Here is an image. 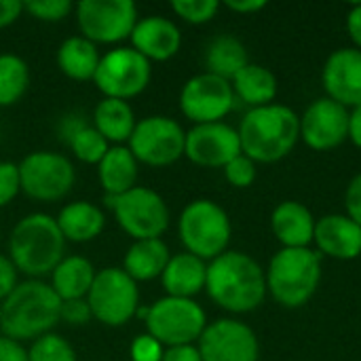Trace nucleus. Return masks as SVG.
<instances>
[{
    "instance_id": "obj_26",
    "label": "nucleus",
    "mask_w": 361,
    "mask_h": 361,
    "mask_svg": "<svg viewBox=\"0 0 361 361\" xmlns=\"http://www.w3.org/2000/svg\"><path fill=\"white\" fill-rule=\"evenodd\" d=\"M171 252L163 239H142L133 241L123 258V271L135 281H152L161 279Z\"/></svg>"
},
{
    "instance_id": "obj_7",
    "label": "nucleus",
    "mask_w": 361,
    "mask_h": 361,
    "mask_svg": "<svg viewBox=\"0 0 361 361\" xmlns=\"http://www.w3.org/2000/svg\"><path fill=\"white\" fill-rule=\"evenodd\" d=\"M144 326L146 332L165 349L197 345L203 330L207 328V315L203 307L192 298L163 296L157 302L148 305Z\"/></svg>"
},
{
    "instance_id": "obj_21",
    "label": "nucleus",
    "mask_w": 361,
    "mask_h": 361,
    "mask_svg": "<svg viewBox=\"0 0 361 361\" xmlns=\"http://www.w3.org/2000/svg\"><path fill=\"white\" fill-rule=\"evenodd\" d=\"M317 218L300 201H283L271 214V228L283 247H309Z\"/></svg>"
},
{
    "instance_id": "obj_27",
    "label": "nucleus",
    "mask_w": 361,
    "mask_h": 361,
    "mask_svg": "<svg viewBox=\"0 0 361 361\" xmlns=\"http://www.w3.org/2000/svg\"><path fill=\"white\" fill-rule=\"evenodd\" d=\"M93 127L104 135L110 146H125L137 125L135 112L129 102L104 97L93 108Z\"/></svg>"
},
{
    "instance_id": "obj_9",
    "label": "nucleus",
    "mask_w": 361,
    "mask_h": 361,
    "mask_svg": "<svg viewBox=\"0 0 361 361\" xmlns=\"http://www.w3.org/2000/svg\"><path fill=\"white\" fill-rule=\"evenodd\" d=\"M87 302L95 322L110 328H121L135 317L140 309V290L123 269L106 267L97 271L87 294Z\"/></svg>"
},
{
    "instance_id": "obj_30",
    "label": "nucleus",
    "mask_w": 361,
    "mask_h": 361,
    "mask_svg": "<svg viewBox=\"0 0 361 361\" xmlns=\"http://www.w3.org/2000/svg\"><path fill=\"white\" fill-rule=\"evenodd\" d=\"M247 63L250 57L245 44L231 34H220L212 38L205 49V72L224 80H233Z\"/></svg>"
},
{
    "instance_id": "obj_35",
    "label": "nucleus",
    "mask_w": 361,
    "mask_h": 361,
    "mask_svg": "<svg viewBox=\"0 0 361 361\" xmlns=\"http://www.w3.org/2000/svg\"><path fill=\"white\" fill-rule=\"evenodd\" d=\"M72 11H74V4L70 0H27V2H23V13H27L34 19L44 21V23L63 21Z\"/></svg>"
},
{
    "instance_id": "obj_29",
    "label": "nucleus",
    "mask_w": 361,
    "mask_h": 361,
    "mask_svg": "<svg viewBox=\"0 0 361 361\" xmlns=\"http://www.w3.org/2000/svg\"><path fill=\"white\" fill-rule=\"evenodd\" d=\"M233 91H235V99H241L243 104L252 108H262L269 104H275L277 91H279V82L277 76L260 66V63H247L233 80Z\"/></svg>"
},
{
    "instance_id": "obj_22",
    "label": "nucleus",
    "mask_w": 361,
    "mask_h": 361,
    "mask_svg": "<svg viewBox=\"0 0 361 361\" xmlns=\"http://www.w3.org/2000/svg\"><path fill=\"white\" fill-rule=\"evenodd\" d=\"M205 279H207V262L188 254H171L163 275H161V286L165 290V296H176V298H192L205 290Z\"/></svg>"
},
{
    "instance_id": "obj_47",
    "label": "nucleus",
    "mask_w": 361,
    "mask_h": 361,
    "mask_svg": "<svg viewBox=\"0 0 361 361\" xmlns=\"http://www.w3.org/2000/svg\"><path fill=\"white\" fill-rule=\"evenodd\" d=\"M267 6L264 0H228L226 2V8L228 11H235V13H241V15H252V13H258Z\"/></svg>"
},
{
    "instance_id": "obj_20",
    "label": "nucleus",
    "mask_w": 361,
    "mask_h": 361,
    "mask_svg": "<svg viewBox=\"0 0 361 361\" xmlns=\"http://www.w3.org/2000/svg\"><path fill=\"white\" fill-rule=\"evenodd\" d=\"M313 243L322 256L334 260H355L361 256V226L347 214L317 218Z\"/></svg>"
},
{
    "instance_id": "obj_6",
    "label": "nucleus",
    "mask_w": 361,
    "mask_h": 361,
    "mask_svg": "<svg viewBox=\"0 0 361 361\" xmlns=\"http://www.w3.org/2000/svg\"><path fill=\"white\" fill-rule=\"evenodd\" d=\"M233 235L231 218L224 207L212 199L190 201L178 218V237L184 252L212 262L228 250Z\"/></svg>"
},
{
    "instance_id": "obj_48",
    "label": "nucleus",
    "mask_w": 361,
    "mask_h": 361,
    "mask_svg": "<svg viewBox=\"0 0 361 361\" xmlns=\"http://www.w3.org/2000/svg\"><path fill=\"white\" fill-rule=\"evenodd\" d=\"M349 140L361 148V104L349 110Z\"/></svg>"
},
{
    "instance_id": "obj_45",
    "label": "nucleus",
    "mask_w": 361,
    "mask_h": 361,
    "mask_svg": "<svg viewBox=\"0 0 361 361\" xmlns=\"http://www.w3.org/2000/svg\"><path fill=\"white\" fill-rule=\"evenodd\" d=\"M23 13L21 0H0V27L13 25Z\"/></svg>"
},
{
    "instance_id": "obj_17",
    "label": "nucleus",
    "mask_w": 361,
    "mask_h": 361,
    "mask_svg": "<svg viewBox=\"0 0 361 361\" xmlns=\"http://www.w3.org/2000/svg\"><path fill=\"white\" fill-rule=\"evenodd\" d=\"M300 140L317 152L338 148L349 140V108L330 97L315 99L300 116Z\"/></svg>"
},
{
    "instance_id": "obj_11",
    "label": "nucleus",
    "mask_w": 361,
    "mask_h": 361,
    "mask_svg": "<svg viewBox=\"0 0 361 361\" xmlns=\"http://www.w3.org/2000/svg\"><path fill=\"white\" fill-rule=\"evenodd\" d=\"M127 148L142 165L169 167L184 157L186 131L176 118L152 114L137 121Z\"/></svg>"
},
{
    "instance_id": "obj_1",
    "label": "nucleus",
    "mask_w": 361,
    "mask_h": 361,
    "mask_svg": "<svg viewBox=\"0 0 361 361\" xmlns=\"http://www.w3.org/2000/svg\"><path fill=\"white\" fill-rule=\"evenodd\" d=\"M205 292L220 309L235 315L256 311L269 294L262 267L237 250H226L207 262Z\"/></svg>"
},
{
    "instance_id": "obj_38",
    "label": "nucleus",
    "mask_w": 361,
    "mask_h": 361,
    "mask_svg": "<svg viewBox=\"0 0 361 361\" xmlns=\"http://www.w3.org/2000/svg\"><path fill=\"white\" fill-rule=\"evenodd\" d=\"M163 353H165V347L157 338H152L148 332L135 336L131 347H129L131 361H161Z\"/></svg>"
},
{
    "instance_id": "obj_42",
    "label": "nucleus",
    "mask_w": 361,
    "mask_h": 361,
    "mask_svg": "<svg viewBox=\"0 0 361 361\" xmlns=\"http://www.w3.org/2000/svg\"><path fill=\"white\" fill-rule=\"evenodd\" d=\"M17 283H19V273L15 264L11 262L8 256L0 254V302L17 288Z\"/></svg>"
},
{
    "instance_id": "obj_2",
    "label": "nucleus",
    "mask_w": 361,
    "mask_h": 361,
    "mask_svg": "<svg viewBox=\"0 0 361 361\" xmlns=\"http://www.w3.org/2000/svg\"><path fill=\"white\" fill-rule=\"evenodd\" d=\"M61 300L42 279L19 281L0 302V334L17 343L36 341L59 324Z\"/></svg>"
},
{
    "instance_id": "obj_46",
    "label": "nucleus",
    "mask_w": 361,
    "mask_h": 361,
    "mask_svg": "<svg viewBox=\"0 0 361 361\" xmlns=\"http://www.w3.org/2000/svg\"><path fill=\"white\" fill-rule=\"evenodd\" d=\"M347 32H349L355 49L361 51V2L353 4L347 13Z\"/></svg>"
},
{
    "instance_id": "obj_14",
    "label": "nucleus",
    "mask_w": 361,
    "mask_h": 361,
    "mask_svg": "<svg viewBox=\"0 0 361 361\" xmlns=\"http://www.w3.org/2000/svg\"><path fill=\"white\" fill-rule=\"evenodd\" d=\"M180 110L195 125L220 123L235 106V91L231 80L201 72L188 78L180 91Z\"/></svg>"
},
{
    "instance_id": "obj_5",
    "label": "nucleus",
    "mask_w": 361,
    "mask_h": 361,
    "mask_svg": "<svg viewBox=\"0 0 361 361\" xmlns=\"http://www.w3.org/2000/svg\"><path fill=\"white\" fill-rule=\"evenodd\" d=\"M322 260L311 247H281L264 271L267 292L286 309L305 307L319 288Z\"/></svg>"
},
{
    "instance_id": "obj_3",
    "label": "nucleus",
    "mask_w": 361,
    "mask_h": 361,
    "mask_svg": "<svg viewBox=\"0 0 361 361\" xmlns=\"http://www.w3.org/2000/svg\"><path fill=\"white\" fill-rule=\"evenodd\" d=\"M241 152L254 163L286 159L300 140V116L283 104L252 108L239 123Z\"/></svg>"
},
{
    "instance_id": "obj_33",
    "label": "nucleus",
    "mask_w": 361,
    "mask_h": 361,
    "mask_svg": "<svg viewBox=\"0 0 361 361\" xmlns=\"http://www.w3.org/2000/svg\"><path fill=\"white\" fill-rule=\"evenodd\" d=\"M30 361H76L74 347L59 334L49 332L32 343L27 349Z\"/></svg>"
},
{
    "instance_id": "obj_34",
    "label": "nucleus",
    "mask_w": 361,
    "mask_h": 361,
    "mask_svg": "<svg viewBox=\"0 0 361 361\" xmlns=\"http://www.w3.org/2000/svg\"><path fill=\"white\" fill-rule=\"evenodd\" d=\"M171 11L182 21L192 23V25H201V23L212 21L218 15L220 2L218 0H173Z\"/></svg>"
},
{
    "instance_id": "obj_43",
    "label": "nucleus",
    "mask_w": 361,
    "mask_h": 361,
    "mask_svg": "<svg viewBox=\"0 0 361 361\" xmlns=\"http://www.w3.org/2000/svg\"><path fill=\"white\" fill-rule=\"evenodd\" d=\"M0 361H30L27 349L23 347V343H17L0 334Z\"/></svg>"
},
{
    "instance_id": "obj_41",
    "label": "nucleus",
    "mask_w": 361,
    "mask_h": 361,
    "mask_svg": "<svg viewBox=\"0 0 361 361\" xmlns=\"http://www.w3.org/2000/svg\"><path fill=\"white\" fill-rule=\"evenodd\" d=\"M89 123H87V118L80 114V112H68L61 121H59V125H57V135H59V140L68 146L70 144V140L82 129V127H87Z\"/></svg>"
},
{
    "instance_id": "obj_40",
    "label": "nucleus",
    "mask_w": 361,
    "mask_h": 361,
    "mask_svg": "<svg viewBox=\"0 0 361 361\" xmlns=\"http://www.w3.org/2000/svg\"><path fill=\"white\" fill-rule=\"evenodd\" d=\"M345 207H347V216L361 226V171L357 176H353V180L347 186Z\"/></svg>"
},
{
    "instance_id": "obj_24",
    "label": "nucleus",
    "mask_w": 361,
    "mask_h": 361,
    "mask_svg": "<svg viewBox=\"0 0 361 361\" xmlns=\"http://www.w3.org/2000/svg\"><path fill=\"white\" fill-rule=\"evenodd\" d=\"M140 163L127 146H110L106 157L97 163V180L106 197H118L137 186Z\"/></svg>"
},
{
    "instance_id": "obj_18",
    "label": "nucleus",
    "mask_w": 361,
    "mask_h": 361,
    "mask_svg": "<svg viewBox=\"0 0 361 361\" xmlns=\"http://www.w3.org/2000/svg\"><path fill=\"white\" fill-rule=\"evenodd\" d=\"M322 85L326 97L345 108L361 104V51L355 47L336 49L324 63Z\"/></svg>"
},
{
    "instance_id": "obj_44",
    "label": "nucleus",
    "mask_w": 361,
    "mask_h": 361,
    "mask_svg": "<svg viewBox=\"0 0 361 361\" xmlns=\"http://www.w3.org/2000/svg\"><path fill=\"white\" fill-rule=\"evenodd\" d=\"M161 361H203L197 345H182V347H169L163 353Z\"/></svg>"
},
{
    "instance_id": "obj_28",
    "label": "nucleus",
    "mask_w": 361,
    "mask_h": 361,
    "mask_svg": "<svg viewBox=\"0 0 361 361\" xmlns=\"http://www.w3.org/2000/svg\"><path fill=\"white\" fill-rule=\"evenodd\" d=\"M102 53L95 42L85 36H68L57 49V68L72 80H93Z\"/></svg>"
},
{
    "instance_id": "obj_10",
    "label": "nucleus",
    "mask_w": 361,
    "mask_h": 361,
    "mask_svg": "<svg viewBox=\"0 0 361 361\" xmlns=\"http://www.w3.org/2000/svg\"><path fill=\"white\" fill-rule=\"evenodd\" d=\"M152 78V63L133 47H114L102 55L93 85L104 97L133 99L146 91Z\"/></svg>"
},
{
    "instance_id": "obj_4",
    "label": "nucleus",
    "mask_w": 361,
    "mask_h": 361,
    "mask_svg": "<svg viewBox=\"0 0 361 361\" xmlns=\"http://www.w3.org/2000/svg\"><path fill=\"white\" fill-rule=\"evenodd\" d=\"M63 256L66 239L57 226L55 216L34 212L23 216L13 226L8 237V258L17 273H23L27 279L51 275Z\"/></svg>"
},
{
    "instance_id": "obj_39",
    "label": "nucleus",
    "mask_w": 361,
    "mask_h": 361,
    "mask_svg": "<svg viewBox=\"0 0 361 361\" xmlns=\"http://www.w3.org/2000/svg\"><path fill=\"white\" fill-rule=\"evenodd\" d=\"M91 319H93V313H91V307H89L87 298L61 302L59 322H66L68 326H87Z\"/></svg>"
},
{
    "instance_id": "obj_36",
    "label": "nucleus",
    "mask_w": 361,
    "mask_h": 361,
    "mask_svg": "<svg viewBox=\"0 0 361 361\" xmlns=\"http://www.w3.org/2000/svg\"><path fill=\"white\" fill-rule=\"evenodd\" d=\"M256 176H258V169H256V163L245 157L243 152L239 157H235L226 167H224V178L231 186L235 188H250L254 182H256Z\"/></svg>"
},
{
    "instance_id": "obj_32",
    "label": "nucleus",
    "mask_w": 361,
    "mask_h": 361,
    "mask_svg": "<svg viewBox=\"0 0 361 361\" xmlns=\"http://www.w3.org/2000/svg\"><path fill=\"white\" fill-rule=\"evenodd\" d=\"M68 148L72 150V154H74L78 161H82V163H87V165H97V163L106 157V152L110 150V144H108V142L104 140V135L89 123L87 127H82V129L70 140Z\"/></svg>"
},
{
    "instance_id": "obj_49",
    "label": "nucleus",
    "mask_w": 361,
    "mask_h": 361,
    "mask_svg": "<svg viewBox=\"0 0 361 361\" xmlns=\"http://www.w3.org/2000/svg\"><path fill=\"white\" fill-rule=\"evenodd\" d=\"M0 241H2V233H0Z\"/></svg>"
},
{
    "instance_id": "obj_13",
    "label": "nucleus",
    "mask_w": 361,
    "mask_h": 361,
    "mask_svg": "<svg viewBox=\"0 0 361 361\" xmlns=\"http://www.w3.org/2000/svg\"><path fill=\"white\" fill-rule=\"evenodd\" d=\"M80 36L95 44L127 40L137 23V6L131 0H80L74 4Z\"/></svg>"
},
{
    "instance_id": "obj_12",
    "label": "nucleus",
    "mask_w": 361,
    "mask_h": 361,
    "mask_svg": "<svg viewBox=\"0 0 361 361\" xmlns=\"http://www.w3.org/2000/svg\"><path fill=\"white\" fill-rule=\"evenodd\" d=\"M17 165L21 192L34 201H61L68 197L76 182V169L72 161L61 152L36 150L25 154Z\"/></svg>"
},
{
    "instance_id": "obj_16",
    "label": "nucleus",
    "mask_w": 361,
    "mask_h": 361,
    "mask_svg": "<svg viewBox=\"0 0 361 361\" xmlns=\"http://www.w3.org/2000/svg\"><path fill=\"white\" fill-rule=\"evenodd\" d=\"M241 154V142L235 127L220 123L192 125L186 131L184 157L199 167L224 169L235 157Z\"/></svg>"
},
{
    "instance_id": "obj_15",
    "label": "nucleus",
    "mask_w": 361,
    "mask_h": 361,
    "mask_svg": "<svg viewBox=\"0 0 361 361\" xmlns=\"http://www.w3.org/2000/svg\"><path fill=\"white\" fill-rule=\"evenodd\" d=\"M197 349L203 361H258L260 343L256 332L231 317L216 319L203 330Z\"/></svg>"
},
{
    "instance_id": "obj_31",
    "label": "nucleus",
    "mask_w": 361,
    "mask_h": 361,
    "mask_svg": "<svg viewBox=\"0 0 361 361\" xmlns=\"http://www.w3.org/2000/svg\"><path fill=\"white\" fill-rule=\"evenodd\" d=\"M30 87V66L15 53H0V108L17 104Z\"/></svg>"
},
{
    "instance_id": "obj_23",
    "label": "nucleus",
    "mask_w": 361,
    "mask_h": 361,
    "mask_svg": "<svg viewBox=\"0 0 361 361\" xmlns=\"http://www.w3.org/2000/svg\"><path fill=\"white\" fill-rule=\"evenodd\" d=\"M55 220L66 243H89L97 239L106 226V216L102 207L91 201H72L63 205Z\"/></svg>"
},
{
    "instance_id": "obj_37",
    "label": "nucleus",
    "mask_w": 361,
    "mask_h": 361,
    "mask_svg": "<svg viewBox=\"0 0 361 361\" xmlns=\"http://www.w3.org/2000/svg\"><path fill=\"white\" fill-rule=\"evenodd\" d=\"M21 192L19 165L13 161H0V207L13 203V199Z\"/></svg>"
},
{
    "instance_id": "obj_19",
    "label": "nucleus",
    "mask_w": 361,
    "mask_h": 361,
    "mask_svg": "<svg viewBox=\"0 0 361 361\" xmlns=\"http://www.w3.org/2000/svg\"><path fill=\"white\" fill-rule=\"evenodd\" d=\"M129 40L131 47L140 55H144L150 63L167 61L178 55L182 47V32L169 17L148 15L137 19Z\"/></svg>"
},
{
    "instance_id": "obj_8",
    "label": "nucleus",
    "mask_w": 361,
    "mask_h": 361,
    "mask_svg": "<svg viewBox=\"0 0 361 361\" xmlns=\"http://www.w3.org/2000/svg\"><path fill=\"white\" fill-rule=\"evenodd\" d=\"M106 205L133 241L161 239L169 228V207L165 199L148 186H135L125 195L106 197Z\"/></svg>"
},
{
    "instance_id": "obj_25",
    "label": "nucleus",
    "mask_w": 361,
    "mask_h": 361,
    "mask_svg": "<svg viewBox=\"0 0 361 361\" xmlns=\"http://www.w3.org/2000/svg\"><path fill=\"white\" fill-rule=\"evenodd\" d=\"M97 271L93 262L85 256H63L59 264L51 271V290L61 302L87 298Z\"/></svg>"
}]
</instances>
